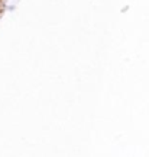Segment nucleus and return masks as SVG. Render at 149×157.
<instances>
[]
</instances>
